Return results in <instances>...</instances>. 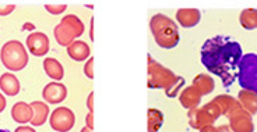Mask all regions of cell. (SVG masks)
Masks as SVG:
<instances>
[{"mask_svg": "<svg viewBox=\"0 0 257 132\" xmlns=\"http://www.w3.org/2000/svg\"><path fill=\"white\" fill-rule=\"evenodd\" d=\"M243 50L239 42L229 36H214L201 46V63L211 74L221 78L224 88H229L238 80L239 62Z\"/></svg>", "mask_w": 257, "mask_h": 132, "instance_id": "obj_1", "label": "cell"}, {"mask_svg": "<svg viewBox=\"0 0 257 132\" xmlns=\"http://www.w3.org/2000/svg\"><path fill=\"white\" fill-rule=\"evenodd\" d=\"M148 63V88L150 89H165L168 98H175L179 94L183 86L185 80L182 76H175L171 70L157 63L151 56L147 57Z\"/></svg>", "mask_w": 257, "mask_h": 132, "instance_id": "obj_2", "label": "cell"}, {"mask_svg": "<svg viewBox=\"0 0 257 132\" xmlns=\"http://www.w3.org/2000/svg\"><path fill=\"white\" fill-rule=\"evenodd\" d=\"M150 30L157 44L162 49H174L179 44L178 26L165 14H155L150 21Z\"/></svg>", "mask_w": 257, "mask_h": 132, "instance_id": "obj_3", "label": "cell"}, {"mask_svg": "<svg viewBox=\"0 0 257 132\" xmlns=\"http://www.w3.org/2000/svg\"><path fill=\"white\" fill-rule=\"evenodd\" d=\"M0 60L6 68L21 71L28 64V53L20 40H9L0 50Z\"/></svg>", "mask_w": 257, "mask_h": 132, "instance_id": "obj_4", "label": "cell"}, {"mask_svg": "<svg viewBox=\"0 0 257 132\" xmlns=\"http://www.w3.org/2000/svg\"><path fill=\"white\" fill-rule=\"evenodd\" d=\"M84 34V24L74 14H69L62 18L60 24L53 30L55 39L60 46H70L78 36Z\"/></svg>", "mask_w": 257, "mask_h": 132, "instance_id": "obj_5", "label": "cell"}, {"mask_svg": "<svg viewBox=\"0 0 257 132\" xmlns=\"http://www.w3.org/2000/svg\"><path fill=\"white\" fill-rule=\"evenodd\" d=\"M238 81L240 88L246 92L257 94V54L247 53L243 54L239 62Z\"/></svg>", "mask_w": 257, "mask_h": 132, "instance_id": "obj_6", "label": "cell"}, {"mask_svg": "<svg viewBox=\"0 0 257 132\" xmlns=\"http://www.w3.org/2000/svg\"><path fill=\"white\" fill-rule=\"evenodd\" d=\"M49 124L56 132H69L76 124V116L69 107H58L52 112Z\"/></svg>", "mask_w": 257, "mask_h": 132, "instance_id": "obj_7", "label": "cell"}, {"mask_svg": "<svg viewBox=\"0 0 257 132\" xmlns=\"http://www.w3.org/2000/svg\"><path fill=\"white\" fill-rule=\"evenodd\" d=\"M27 48L34 56H45L49 52V38L44 32H32L27 36Z\"/></svg>", "mask_w": 257, "mask_h": 132, "instance_id": "obj_8", "label": "cell"}, {"mask_svg": "<svg viewBox=\"0 0 257 132\" xmlns=\"http://www.w3.org/2000/svg\"><path fill=\"white\" fill-rule=\"evenodd\" d=\"M42 98L51 104H59L67 98V88L60 82H51L42 90Z\"/></svg>", "mask_w": 257, "mask_h": 132, "instance_id": "obj_9", "label": "cell"}, {"mask_svg": "<svg viewBox=\"0 0 257 132\" xmlns=\"http://www.w3.org/2000/svg\"><path fill=\"white\" fill-rule=\"evenodd\" d=\"M67 54L74 62H84L90 58L91 49L88 44H85L83 40H74L70 46H67Z\"/></svg>", "mask_w": 257, "mask_h": 132, "instance_id": "obj_10", "label": "cell"}, {"mask_svg": "<svg viewBox=\"0 0 257 132\" xmlns=\"http://www.w3.org/2000/svg\"><path fill=\"white\" fill-rule=\"evenodd\" d=\"M12 117L19 124H27V122H31L32 121L34 112H32L31 106L27 104L26 102H19L12 108Z\"/></svg>", "mask_w": 257, "mask_h": 132, "instance_id": "obj_11", "label": "cell"}, {"mask_svg": "<svg viewBox=\"0 0 257 132\" xmlns=\"http://www.w3.org/2000/svg\"><path fill=\"white\" fill-rule=\"evenodd\" d=\"M32 112H34V117H32L31 124L34 126H41L46 122V120L49 117V107L44 102H32L30 103Z\"/></svg>", "mask_w": 257, "mask_h": 132, "instance_id": "obj_12", "label": "cell"}, {"mask_svg": "<svg viewBox=\"0 0 257 132\" xmlns=\"http://www.w3.org/2000/svg\"><path fill=\"white\" fill-rule=\"evenodd\" d=\"M176 20L180 26H185V28H192L200 20V13L199 10H194V8H182L176 13Z\"/></svg>", "mask_w": 257, "mask_h": 132, "instance_id": "obj_13", "label": "cell"}, {"mask_svg": "<svg viewBox=\"0 0 257 132\" xmlns=\"http://www.w3.org/2000/svg\"><path fill=\"white\" fill-rule=\"evenodd\" d=\"M0 89L7 94V96H16L20 92V81L17 76H14L10 72H6L0 76Z\"/></svg>", "mask_w": 257, "mask_h": 132, "instance_id": "obj_14", "label": "cell"}, {"mask_svg": "<svg viewBox=\"0 0 257 132\" xmlns=\"http://www.w3.org/2000/svg\"><path fill=\"white\" fill-rule=\"evenodd\" d=\"M44 70H45L46 76L55 80L58 82L60 81L64 76V68L62 64L59 63L56 58H52V57H48L44 60Z\"/></svg>", "mask_w": 257, "mask_h": 132, "instance_id": "obj_15", "label": "cell"}, {"mask_svg": "<svg viewBox=\"0 0 257 132\" xmlns=\"http://www.w3.org/2000/svg\"><path fill=\"white\" fill-rule=\"evenodd\" d=\"M200 102V94L194 86L186 88L180 94V104L186 108H193Z\"/></svg>", "mask_w": 257, "mask_h": 132, "instance_id": "obj_16", "label": "cell"}, {"mask_svg": "<svg viewBox=\"0 0 257 132\" xmlns=\"http://www.w3.org/2000/svg\"><path fill=\"white\" fill-rule=\"evenodd\" d=\"M148 132H160L161 126L164 124V114L157 108H148Z\"/></svg>", "mask_w": 257, "mask_h": 132, "instance_id": "obj_17", "label": "cell"}, {"mask_svg": "<svg viewBox=\"0 0 257 132\" xmlns=\"http://www.w3.org/2000/svg\"><path fill=\"white\" fill-rule=\"evenodd\" d=\"M84 76H87L88 80L94 78V58L92 57H90L88 62L84 66Z\"/></svg>", "mask_w": 257, "mask_h": 132, "instance_id": "obj_18", "label": "cell"}, {"mask_svg": "<svg viewBox=\"0 0 257 132\" xmlns=\"http://www.w3.org/2000/svg\"><path fill=\"white\" fill-rule=\"evenodd\" d=\"M45 8L51 14H55V16H58V14H62L67 8L66 4H58V6H55V4H45Z\"/></svg>", "mask_w": 257, "mask_h": 132, "instance_id": "obj_19", "label": "cell"}, {"mask_svg": "<svg viewBox=\"0 0 257 132\" xmlns=\"http://www.w3.org/2000/svg\"><path fill=\"white\" fill-rule=\"evenodd\" d=\"M16 10V6L14 4H9L6 7H0V16H9L12 14Z\"/></svg>", "mask_w": 257, "mask_h": 132, "instance_id": "obj_20", "label": "cell"}, {"mask_svg": "<svg viewBox=\"0 0 257 132\" xmlns=\"http://www.w3.org/2000/svg\"><path fill=\"white\" fill-rule=\"evenodd\" d=\"M92 121H94V113L90 112V113L87 114V117H85V124H87L85 126H88L90 130H94V122Z\"/></svg>", "mask_w": 257, "mask_h": 132, "instance_id": "obj_21", "label": "cell"}, {"mask_svg": "<svg viewBox=\"0 0 257 132\" xmlns=\"http://www.w3.org/2000/svg\"><path fill=\"white\" fill-rule=\"evenodd\" d=\"M87 107H88L91 113H94V92H91L88 99H87Z\"/></svg>", "mask_w": 257, "mask_h": 132, "instance_id": "obj_22", "label": "cell"}, {"mask_svg": "<svg viewBox=\"0 0 257 132\" xmlns=\"http://www.w3.org/2000/svg\"><path fill=\"white\" fill-rule=\"evenodd\" d=\"M14 132H35V130L34 128H31V126H19L17 130Z\"/></svg>", "mask_w": 257, "mask_h": 132, "instance_id": "obj_23", "label": "cell"}, {"mask_svg": "<svg viewBox=\"0 0 257 132\" xmlns=\"http://www.w3.org/2000/svg\"><path fill=\"white\" fill-rule=\"evenodd\" d=\"M6 104H7V102L6 99H5V96L0 94V113L6 108Z\"/></svg>", "mask_w": 257, "mask_h": 132, "instance_id": "obj_24", "label": "cell"}, {"mask_svg": "<svg viewBox=\"0 0 257 132\" xmlns=\"http://www.w3.org/2000/svg\"><path fill=\"white\" fill-rule=\"evenodd\" d=\"M80 132H92V130H90L88 126H83V128H81V131H80Z\"/></svg>", "mask_w": 257, "mask_h": 132, "instance_id": "obj_25", "label": "cell"}, {"mask_svg": "<svg viewBox=\"0 0 257 132\" xmlns=\"http://www.w3.org/2000/svg\"><path fill=\"white\" fill-rule=\"evenodd\" d=\"M0 132H9L7 130H0Z\"/></svg>", "mask_w": 257, "mask_h": 132, "instance_id": "obj_26", "label": "cell"}]
</instances>
